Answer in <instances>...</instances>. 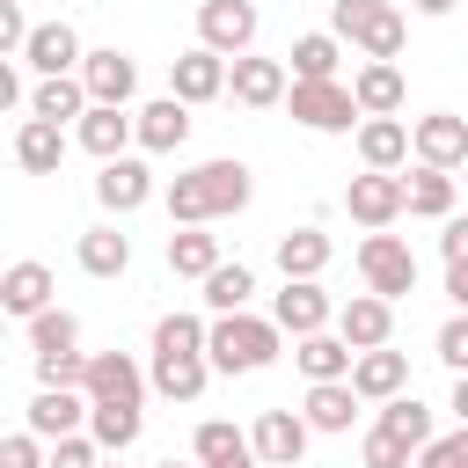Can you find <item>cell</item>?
I'll use <instances>...</instances> for the list:
<instances>
[{"label": "cell", "instance_id": "cell-1", "mask_svg": "<svg viewBox=\"0 0 468 468\" xmlns=\"http://www.w3.org/2000/svg\"><path fill=\"white\" fill-rule=\"evenodd\" d=\"M256 197L249 161H197L183 176H168V227H212L227 212H241Z\"/></svg>", "mask_w": 468, "mask_h": 468}, {"label": "cell", "instance_id": "cell-2", "mask_svg": "<svg viewBox=\"0 0 468 468\" xmlns=\"http://www.w3.org/2000/svg\"><path fill=\"white\" fill-rule=\"evenodd\" d=\"M278 344H285V329L271 322V314H219L212 322V373H263L271 358H278Z\"/></svg>", "mask_w": 468, "mask_h": 468}, {"label": "cell", "instance_id": "cell-3", "mask_svg": "<svg viewBox=\"0 0 468 468\" xmlns=\"http://www.w3.org/2000/svg\"><path fill=\"white\" fill-rule=\"evenodd\" d=\"M329 29L344 37V44H358L366 58H402V44H410V22H402V7L395 0H329Z\"/></svg>", "mask_w": 468, "mask_h": 468}, {"label": "cell", "instance_id": "cell-4", "mask_svg": "<svg viewBox=\"0 0 468 468\" xmlns=\"http://www.w3.org/2000/svg\"><path fill=\"white\" fill-rule=\"evenodd\" d=\"M285 110H292V124H307V132H351V124H366L351 80H292Z\"/></svg>", "mask_w": 468, "mask_h": 468}, {"label": "cell", "instance_id": "cell-5", "mask_svg": "<svg viewBox=\"0 0 468 468\" xmlns=\"http://www.w3.org/2000/svg\"><path fill=\"white\" fill-rule=\"evenodd\" d=\"M358 278H366V292L402 300V292H417V249L402 234H366L358 241Z\"/></svg>", "mask_w": 468, "mask_h": 468}, {"label": "cell", "instance_id": "cell-6", "mask_svg": "<svg viewBox=\"0 0 468 468\" xmlns=\"http://www.w3.org/2000/svg\"><path fill=\"white\" fill-rule=\"evenodd\" d=\"M256 29H263L256 0H197V44H205V51L249 58V51H256Z\"/></svg>", "mask_w": 468, "mask_h": 468}, {"label": "cell", "instance_id": "cell-7", "mask_svg": "<svg viewBox=\"0 0 468 468\" xmlns=\"http://www.w3.org/2000/svg\"><path fill=\"white\" fill-rule=\"evenodd\" d=\"M344 212H351L366 234H388V227L410 212V190H402V176L366 168V176H351V183H344Z\"/></svg>", "mask_w": 468, "mask_h": 468}, {"label": "cell", "instance_id": "cell-8", "mask_svg": "<svg viewBox=\"0 0 468 468\" xmlns=\"http://www.w3.org/2000/svg\"><path fill=\"white\" fill-rule=\"evenodd\" d=\"M307 439H314V424L300 410H256V424H249V446H256L263 468H300Z\"/></svg>", "mask_w": 468, "mask_h": 468}, {"label": "cell", "instance_id": "cell-9", "mask_svg": "<svg viewBox=\"0 0 468 468\" xmlns=\"http://www.w3.org/2000/svg\"><path fill=\"white\" fill-rule=\"evenodd\" d=\"M146 380H154V395H168V402H197V395H205V380H212V351L154 344V351H146Z\"/></svg>", "mask_w": 468, "mask_h": 468}, {"label": "cell", "instance_id": "cell-10", "mask_svg": "<svg viewBox=\"0 0 468 468\" xmlns=\"http://www.w3.org/2000/svg\"><path fill=\"white\" fill-rule=\"evenodd\" d=\"M146 373H139V358L132 351H88V380H80V395L88 402H124V410H139L146 402Z\"/></svg>", "mask_w": 468, "mask_h": 468}, {"label": "cell", "instance_id": "cell-11", "mask_svg": "<svg viewBox=\"0 0 468 468\" xmlns=\"http://www.w3.org/2000/svg\"><path fill=\"white\" fill-rule=\"evenodd\" d=\"M227 95H234L241 110H278V102L292 95V66H285V58H263V51H249V58H234V73H227Z\"/></svg>", "mask_w": 468, "mask_h": 468}, {"label": "cell", "instance_id": "cell-12", "mask_svg": "<svg viewBox=\"0 0 468 468\" xmlns=\"http://www.w3.org/2000/svg\"><path fill=\"white\" fill-rule=\"evenodd\" d=\"M271 322L300 344V336H314V329H329V322H336V300L322 292V278H285V292L271 300Z\"/></svg>", "mask_w": 468, "mask_h": 468}, {"label": "cell", "instance_id": "cell-13", "mask_svg": "<svg viewBox=\"0 0 468 468\" xmlns=\"http://www.w3.org/2000/svg\"><path fill=\"white\" fill-rule=\"evenodd\" d=\"M80 88H88V102L132 110V95H139V66H132V51H117V44L88 51V58H80Z\"/></svg>", "mask_w": 468, "mask_h": 468}, {"label": "cell", "instance_id": "cell-14", "mask_svg": "<svg viewBox=\"0 0 468 468\" xmlns=\"http://www.w3.org/2000/svg\"><path fill=\"white\" fill-rule=\"evenodd\" d=\"M227 73H234V58H219V51H205V44H190L183 58H168V95H183V102L197 110V102H212V95H227Z\"/></svg>", "mask_w": 468, "mask_h": 468}, {"label": "cell", "instance_id": "cell-15", "mask_svg": "<svg viewBox=\"0 0 468 468\" xmlns=\"http://www.w3.org/2000/svg\"><path fill=\"white\" fill-rule=\"evenodd\" d=\"M22 417H29L22 431H37V439H73V431H88L95 402H88L80 388H37V402H29Z\"/></svg>", "mask_w": 468, "mask_h": 468}, {"label": "cell", "instance_id": "cell-16", "mask_svg": "<svg viewBox=\"0 0 468 468\" xmlns=\"http://www.w3.org/2000/svg\"><path fill=\"white\" fill-rule=\"evenodd\" d=\"M410 139H417V161L424 168H461L468 161V117H453V110H424L417 124H410Z\"/></svg>", "mask_w": 468, "mask_h": 468}, {"label": "cell", "instance_id": "cell-17", "mask_svg": "<svg viewBox=\"0 0 468 468\" xmlns=\"http://www.w3.org/2000/svg\"><path fill=\"white\" fill-rule=\"evenodd\" d=\"M80 29L73 22H37L29 29V51H22V66H37V80H66V73H80Z\"/></svg>", "mask_w": 468, "mask_h": 468}, {"label": "cell", "instance_id": "cell-18", "mask_svg": "<svg viewBox=\"0 0 468 468\" xmlns=\"http://www.w3.org/2000/svg\"><path fill=\"white\" fill-rule=\"evenodd\" d=\"M146 197H154V168H146L139 154H124V161H102V168H95V205H102V212H117V219H124V212H139Z\"/></svg>", "mask_w": 468, "mask_h": 468}, {"label": "cell", "instance_id": "cell-19", "mask_svg": "<svg viewBox=\"0 0 468 468\" xmlns=\"http://www.w3.org/2000/svg\"><path fill=\"white\" fill-rule=\"evenodd\" d=\"M51 292H58V278H51V263H37V256L7 263V278H0V307H7L15 322H37V314H51Z\"/></svg>", "mask_w": 468, "mask_h": 468}, {"label": "cell", "instance_id": "cell-20", "mask_svg": "<svg viewBox=\"0 0 468 468\" xmlns=\"http://www.w3.org/2000/svg\"><path fill=\"white\" fill-rule=\"evenodd\" d=\"M336 336H344L351 351H380V344L395 336V300H380V292H351V300L336 307Z\"/></svg>", "mask_w": 468, "mask_h": 468}, {"label": "cell", "instance_id": "cell-21", "mask_svg": "<svg viewBox=\"0 0 468 468\" xmlns=\"http://www.w3.org/2000/svg\"><path fill=\"white\" fill-rule=\"evenodd\" d=\"M73 139H80L95 161H124V154L139 146V117H132V110H110V102H95V110L73 124Z\"/></svg>", "mask_w": 468, "mask_h": 468}, {"label": "cell", "instance_id": "cell-22", "mask_svg": "<svg viewBox=\"0 0 468 468\" xmlns=\"http://www.w3.org/2000/svg\"><path fill=\"white\" fill-rule=\"evenodd\" d=\"M132 117H139V154H176V146L190 139V124H197L183 95H154V102L132 110Z\"/></svg>", "mask_w": 468, "mask_h": 468}, {"label": "cell", "instance_id": "cell-23", "mask_svg": "<svg viewBox=\"0 0 468 468\" xmlns=\"http://www.w3.org/2000/svg\"><path fill=\"white\" fill-rule=\"evenodd\" d=\"M410 154H417V139H410V124H402V117H366V124H358V161H366V168L402 176V168H410Z\"/></svg>", "mask_w": 468, "mask_h": 468}, {"label": "cell", "instance_id": "cell-24", "mask_svg": "<svg viewBox=\"0 0 468 468\" xmlns=\"http://www.w3.org/2000/svg\"><path fill=\"white\" fill-rule=\"evenodd\" d=\"M58 161H66V124L22 117V124H15V168H22V176H58Z\"/></svg>", "mask_w": 468, "mask_h": 468}, {"label": "cell", "instance_id": "cell-25", "mask_svg": "<svg viewBox=\"0 0 468 468\" xmlns=\"http://www.w3.org/2000/svg\"><path fill=\"white\" fill-rule=\"evenodd\" d=\"M292 358H300L307 388H314V380H351V366H358V351H351L336 329H314V336H300V344H292Z\"/></svg>", "mask_w": 468, "mask_h": 468}, {"label": "cell", "instance_id": "cell-26", "mask_svg": "<svg viewBox=\"0 0 468 468\" xmlns=\"http://www.w3.org/2000/svg\"><path fill=\"white\" fill-rule=\"evenodd\" d=\"M351 388L366 395V402H395L402 388H410V358L402 351H358V366H351Z\"/></svg>", "mask_w": 468, "mask_h": 468}, {"label": "cell", "instance_id": "cell-27", "mask_svg": "<svg viewBox=\"0 0 468 468\" xmlns=\"http://www.w3.org/2000/svg\"><path fill=\"white\" fill-rule=\"evenodd\" d=\"M351 95H358V110H366V117H395L410 88H402V66H388V58H366V66L351 73Z\"/></svg>", "mask_w": 468, "mask_h": 468}, {"label": "cell", "instance_id": "cell-28", "mask_svg": "<svg viewBox=\"0 0 468 468\" xmlns=\"http://www.w3.org/2000/svg\"><path fill=\"white\" fill-rule=\"evenodd\" d=\"M358 402H366V395H358L351 380H314V388H307V402H300V417H307L314 431H351Z\"/></svg>", "mask_w": 468, "mask_h": 468}, {"label": "cell", "instance_id": "cell-29", "mask_svg": "<svg viewBox=\"0 0 468 468\" xmlns=\"http://www.w3.org/2000/svg\"><path fill=\"white\" fill-rule=\"evenodd\" d=\"M190 453H197V468H234V461H256L249 431H241V424H227V417H205V424L190 431Z\"/></svg>", "mask_w": 468, "mask_h": 468}, {"label": "cell", "instance_id": "cell-30", "mask_svg": "<svg viewBox=\"0 0 468 468\" xmlns=\"http://www.w3.org/2000/svg\"><path fill=\"white\" fill-rule=\"evenodd\" d=\"M95 102H88V88H80V73H66V80H37L29 88V117H44V124H80Z\"/></svg>", "mask_w": 468, "mask_h": 468}, {"label": "cell", "instance_id": "cell-31", "mask_svg": "<svg viewBox=\"0 0 468 468\" xmlns=\"http://www.w3.org/2000/svg\"><path fill=\"white\" fill-rule=\"evenodd\" d=\"M80 271H88V278H124V271H132V234H117V219L88 227V234H80Z\"/></svg>", "mask_w": 468, "mask_h": 468}, {"label": "cell", "instance_id": "cell-32", "mask_svg": "<svg viewBox=\"0 0 468 468\" xmlns=\"http://www.w3.org/2000/svg\"><path fill=\"white\" fill-rule=\"evenodd\" d=\"M219 263H227V256H219V234H205V227H176V234H168V271H176V278H197V285H205Z\"/></svg>", "mask_w": 468, "mask_h": 468}, {"label": "cell", "instance_id": "cell-33", "mask_svg": "<svg viewBox=\"0 0 468 468\" xmlns=\"http://www.w3.org/2000/svg\"><path fill=\"white\" fill-rule=\"evenodd\" d=\"M329 256H336V241H329L322 227H292V234H278V271H285V278H322Z\"/></svg>", "mask_w": 468, "mask_h": 468}, {"label": "cell", "instance_id": "cell-34", "mask_svg": "<svg viewBox=\"0 0 468 468\" xmlns=\"http://www.w3.org/2000/svg\"><path fill=\"white\" fill-rule=\"evenodd\" d=\"M336 58H344V37H336V29H307V37H292V51H285L292 80H336Z\"/></svg>", "mask_w": 468, "mask_h": 468}, {"label": "cell", "instance_id": "cell-35", "mask_svg": "<svg viewBox=\"0 0 468 468\" xmlns=\"http://www.w3.org/2000/svg\"><path fill=\"white\" fill-rule=\"evenodd\" d=\"M380 431H388V439H402L410 453H424V446L439 439V424H431V410H424L417 395H395V402H380Z\"/></svg>", "mask_w": 468, "mask_h": 468}, {"label": "cell", "instance_id": "cell-36", "mask_svg": "<svg viewBox=\"0 0 468 468\" xmlns=\"http://www.w3.org/2000/svg\"><path fill=\"white\" fill-rule=\"evenodd\" d=\"M402 190H410V212H417V219H453V176H446V168H424V161H417V168L402 176Z\"/></svg>", "mask_w": 468, "mask_h": 468}, {"label": "cell", "instance_id": "cell-37", "mask_svg": "<svg viewBox=\"0 0 468 468\" xmlns=\"http://www.w3.org/2000/svg\"><path fill=\"white\" fill-rule=\"evenodd\" d=\"M249 292H256V271H249V263H219V271L205 278V307H212V314H241Z\"/></svg>", "mask_w": 468, "mask_h": 468}, {"label": "cell", "instance_id": "cell-38", "mask_svg": "<svg viewBox=\"0 0 468 468\" xmlns=\"http://www.w3.org/2000/svg\"><path fill=\"white\" fill-rule=\"evenodd\" d=\"M88 439H95L102 453H124V446L139 439V410H124V402H95V417H88Z\"/></svg>", "mask_w": 468, "mask_h": 468}, {"label": "cell", "instance_id": "cell-39", "mask_svg": "<svg viewBox=\"0 0 468 468\" xmlns=\"http://www.w3.org/2000/svg\"><path fill=\"white\" fill-rule=\"evenodd\" d=\"M29 15H22V0H0V58H22L29 51Z\"/></svg>", "mask_w": 468, "mask_h": 468}, {"label": "cell", "instance_id": "cell-40", "mask_svg": "<svg viewBox=\"0 0 468 468\" xmlns=\"http://www.w3.org/2000/svg\"><path fill=\"white\" fill-rule=\"evenodd\" d=\"M0 468H51V453H44L37 431H7L0 439Z\"/></svg>", "mask_w": 468, "mask_h": 468}, {"label": "cell", "instance_id": "cell-41", "mask_svg": "<svg viewBox=\"0 0 468 468\" xmlns=\"http://www.w3.org/2000/svg\"><path fill=\"white\" fill-rule=\"evenodd\" d=\"M358 453H366V468H410V461H417V453H410V446H402V439H388V431H380V424H373V431H366V446H358Z\"/></svg>", "mask_w": 468, "mask_h": 468}, {"label": "cell", "instance_id": "cell-42", "mask_svg": "<svg viewBox=\"0 0 468 468\" xmlns=\"http://www.w3.org/2000/svg\"><path fill=\"white\" fill-rule=\"evenodd\" d=\"M51 468H102V446H95L88 431H73V439H51Z\"/></svg>", "mask_w": 468, "mask_h": 468}, {"label": "cell", "instance_id": "cell-43", "mask_svg": "<svg viewBox=\"0 0 468 468\" xmlns=\"http://www.w3.org/2000/svg\"><path fill=\"white\" fill-rule=\"evenodd\" d=\"M417 468H468V424L446 431V439H431V446L417 453Z\"/></svg>", "mask_w": 468, "mask_h": 468}, {"label": "cell", "instance_id": "cell-44", "mask_svg": "<svg viewBox=\"0 0 468 468\" xmlns=\"http://www.w3.org/2000/svg\"><path fill=\"white\" fill-rule=\"evenodd\" d=\"M439 358H446L453 373H468V314H453V322L439 329Z\"/></svg>", "mask_w": 468, "mask_h": 468}, {"label": "cell", "instance_id": "cell-45", "mask_svg": "<svg viewBox=\"0 0 468 468\" xmlns=\"http://www.w3.org/2000/svg\"><path fill=\"white\" fill-rule=\"evenodd\" d=\"M439 256H446V263H468V212H453V219H446V234H439Z\"/></svg>", "mask_w": 468, "mask_h": 468}, {"label": "cell", "instance_id": "cell-46", "mask_svg": "<svg viewBox=\"0 0 468 468\" xmlns=\"http://www.w3.org/2000/svg\"><path fill=\"white\" fill-rule=\"evenodd\" d=\"M446 300L468 314V263H446Z\"/></svg>", "mask_w": 468, "mask_h": 468}, {"label": "cell", "instance_id": "cell-47", "mask_svg": "<svg viewBox=\"0 0 468 468\" xmlns=\"http://www.w3.org/2000/svg\"><path fill=\"white\" fill-rule=\"evenodd\" d=\"M446 410H453V417H461V424H468V373H461V380H453V402H446Z\"/></svg>", "mask_w": 468, "mask_h": 468}, {"label": "cell", "instance_id": "cell-48", "mask_svg": "<svg viewBox=\"0 0 468 468\" xmlns=\"http://www.w3.org/2000/svg\"><path fill=\"white\" fill-rule=\"evenodd\" d=\"M410 7H417V15H453L461 0H410Z\"/></svg>", "mask_w": 468, "mask_h": 468}, {"label": "cell", "instance_id": "cell-49", "mask_svg": "<svg viewBox=\"0 0 468 468\" xmlns=\"http://www.w3.org/2000/svg\"><path fill=\"white\" fill-rule=\"evenodd\" d=\"M102 468H124V461H117V453H102Z\"/></svg>", "mask_w": 468, "mask_h": 468}, {"label": "cell", "instance_id": "cell-50", "mask_svg": "<svg viewBox=\"0 0 468 468\" xmlns=\"http://www.w3.org/2000/svg\"><path fill=\"white\" fill-rule=\"evenodd\" d=\"M154 468H183V461H154Z\"/></svg>", "mask_w": 468, "mask_h": 468}, {"label": "cell", "instance_id": "cell-51", "mask_svg": "<svg viewBox=\"0 0 468 468\" xmlns=\"http://www.w3.org/2000/svg\"><path fill=\"white\" fill-rule=\"evenodd\" d=\"M234 468H263V461H234Z\"/></svg>", "mask_w": 468, "mask_h": 468}]
</instances>
